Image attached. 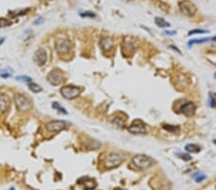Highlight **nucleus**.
I'll return each instance as SVG.
<instances>
[{"label": "nucleus", "instance_id": "f257e3e1", "mask_svg": "<svg viewBox=\"0 0 216 190\" xmlns=\"http://www.w3.org/2000/svg\"><path fill=\"white\" fill-rule=\"evenodd\" d=\"M124 161V155L119 152H112L105 157L103 165L106 169H113L118 167Z\"/></svg>", "mask_w": 216, "mask_h": 190}, {"label": "nucleus", "instance_id": "f03ea898", "mask_svg": "<svg viewBox=\"0 0 216 190\" xmlns=\"http://www.w3.org/2000/svg\"><path fill=\"white\" fill-rule=\"evenodd\" d=\"M132 163L134 164V167H136L139 170H147L150 167H152L155 160L149 156L143 155V154H139V155H136L133 157L132 159Z\"/></svg>", "mask_w": 216, "mask_h": 190}, {"label": "nucleus", "instance_id": "7ed1b4c3", "mask_svg": "<svg viewBox=\"0 0 216 190\" xmlns=\"http://www.w3.org/2000/svg\"><path fill=\"white\" fill-rule=\"evenodd\" d=\"M14 100H15V107H17L18 111L20 112H27L32 108L31 99L26 94L17 93L15 95Z\"/></svg>", "mask_w": 216, "mask_h": 190}, {"label": "nucleus", "instance_id": "20e7f679", "mask_svg": "<svg viewBox=\"0 0 216 190\" xmlns=\"http://www.w3.org/2000/svg\"><path fill=\"white\" fill-rule=\"evenodd\" d=\"M55 48L57 53L60 56L66 55L71 50V42L68 39H64V38L59 39L55 42Z\"/></svg>", "mask_w": 216, "mask_h": 190}, {"label": "nucleus", "instance_id": "39448f33", "mask_svg": "<svg viewBox=\"0 0 216 190\" xmlns=\"http://www.w3.org/2000/svg\"><path fill=\"white\" fill-rule=\"evenodd\" d=\"M179 8L182 13L186 15V17H193L195 14L197 13V7L195 6V4L192 3L189 0H183L179 3Z\"/></svg>", "mask_w": 216, "mask_h": 190}, {"label": "nucleus", "instance_id": "423d86ee", "mask_svg": "<svg viewBox=\"0 0 216 190\" xmlns=\"http://www.w3.org/2000/svg\"><path fill=\"white\" fill-rule=\"evenodd\" d=\"M60 92L64 99L72 100V99L77 98V97L81 94V90L79 87H74V86H66L61 88Z\"/></svg>", "mask_w": 216, "mask_h": 190}, {"label": "nucleus", "instance_id": "0eeeda50", "mask_svg": "<svg viewBox=\"0 0 216 190\" xmlns=\"http://www.w3.org/2000/svg\"><path fill=\"white\" fill-rule=\"evenodd\" d=\"M69 126V124L64 120H53L46 124V130L49 132H59L63 131Z\"/></svg>", "mask_w": 216, "mask_h": 190}, {"label": "nucleus", "instance_id": "6e6552de", "mask_svg": "<svg viewBox=\"0 0 216 190\" xmlns=\"http://www.w3.org/2000/svg\"><path fill=\"white\" fill-rule=\"evenodd\" d=\"M129 132L133 133V135H145L147 132L146 130L145 124L140 120H136L128 127Z\"/></svg>", "mask_w": 216, "mask_h": 190}, {"label": "nucleus", "instance_id": "1a4fd4ad", "mask_svg": "<svg viewBox=\"0 0 216 190\" xmlns=\"http://www.w3.org/2000/svg\"><path fill=\"white\" fill-rule=\"evenodd\" d=\"M46 79L48 81V83H49L51 86H59V84H61V83L63 82L62 72L57 70V69L52 70L47 74Z\"/></svg>", "mask_w": 216, "mask_h": 190}, {"label": "nucleus", "instance_id": "9d476101", "mask_svg": "<svg viewBox=\"0 0 216 190\" xmlns=\"http://www.w3.org/2000/svg\"><path fill=\"white\" fill-rule=\"evenodd\" d=\"M34 60L39 66H44L46 63V60H47L46 50L43 49V48H39V50H36V53H35V56H34Z\"/></svg>", "mask_w": 216, "mask_h": 190}, {"label": "nucleus", "instance_id": "9b49d317", "mask_svg": "<svg viewBox=\"0 0 216 190\" xmlns=\"http://www.w3.org/2000/svg\"><path fill=\"white\" fill-rule=\"evenodd\" d=\"M181 111L183 114L187 117H191L195 114V111H196V106L194 105L192 102H187L185 105H182L181 108Z\"/></svg>", "mask_w": 216, "mask_h": 190}, {"label": "nucleus", "instance_id": "f8f14e48", "mask_svg": "<svg viewBox=\"0 0 216 190\" xmlns=\"http://www.w3.org/2000/svg\"><path fill=\"white\" fill-rule=\"evenodd\" d=\"M11 106V99L7 94L0 93V114L6 112Z\"/></svg>", "mask_w": 216, "mask_h": 190}, {"label": "nucleus", "instance_id": "ddd939ff", "mask_svg": "<svg viewBox=\"0 0 216 190\" xmlns=\"http://www.w3.org/2000/svg\"><path fill=\"white\" fill-rule=\"evenodd\" d=\"M79 184H82V186L85 190H92L96 187V181L93 179H88V178H85V179H80L78 181Z\"/></svg>", "mask_w": 216, "mask_h": 190}, {"label": "nucleus", "instance_id": "4468645a", "mask_svg": "<svg viewBox=\"0 0 216 190\" xmlns=\"http://www.w3.org/2000/svg\"><path fill=\"white\" fill-rule=\"evenodd\" d=\"M100 46L103 51L111 50L113 46V41L111 38H103L100 40Z\"/></svg>", "mask_w": 216, "mask_h": 190}, {"label": "nucleus", "instance_id": "2eb2a0df", "mask_svg": "<svg viewBox=\"0 0 216 190\" xmlns=\"http://www.w3.org/2000/svg\"><path fill=\"white\" fill-rule=\"evenodd\" d=\"M155 23L157 24V26L161 27V28H166V27H170V23L167 22L164 18L162 17H156L155 18Z\"/></svg>", "mask_w": 216, "mask_h": 190}, {"label": "nucleus", "instance_id": "dca6fc26", "mask_svg": "<svg viewBox=\"0 0 216 190\" xmlns=\"http://www.w3.org/2000/svg\"><path fill=\"white\" fill-rule=\"evenodd\" d=\"M185 151L188 153H199L201 151V147L197 144H187L185 146Z\"/></svg>", "mask_w": 216, "mask_h": 190}, {"label": "nucleus", "instance_id": "f3484780", "mask_svg": "<svg viewBox=\"0 0 216 190\" xmlns=\"http://www.w3.org/2000/svg\"><path fill=\"white\" fill-rule=\"evenodd\" d=\"M112 124L117 128H123L125 125V120L122 117H115L112 119Z\"/></svg>", "mask_w": 216, "mask_h": 190}, {"label": "nucleus", "instance_id": "a211bd4d", "mask_svg": "<svg viewBox=\"0 0 216 190\" xmlns=\"http://www.w3.org/2000/svg\"><path fill=\"white\" fill-rule=\"evenodd\" d=\"M52 108H54V110H56L58 112H60V114H67V111L64 108H63L61 105L58 103V102H53L52 103Z\"/></svg>", "mask_w": 216, "mask_h": 190}, {"label": "nucleus", "instance_id": "6ab92c4d", "mask_svg": "<svg viewBox=\"0 0 216 190\" xmlns=\"http://www.w3.org/2000/svg\"><path fill=\"white\" fill-rule=\"evenodd\" d=\"M28 86H29L30 90L35 92V93H39V92H40L42 90V87H40L39 84H36V83H33V82H31V83L28 84Z\"/></svg>", "mask_w": 216, "mask_h": 190}, {"label": "nucleus", "instance_id": "aec40b11", "mask_svg": "<svg viewBox=\"0 0 216 190\" xmlns=\"http://www.w3.org/2000/svg\"><path fill=\"white\" fill-rule=\"evenodd\" d=\"M209 39H212V38H204V39H191L188 41V46H192V45H194V44L204 43L206 41H209Z\"/></svg>", "mask_w": 216, "mask_h": 190}, {"label": "nucleus", "instance_id": "412c9836", "mask_svg": "<svg viewBox=\"0 0 216 190\" xmlns=\"http://www.w3.org/2000/svg\"><path fill=\"white\" fill-rule=\"evenodd\" d=\"M193 178L196 183H200V181H202L206 179V175L205 174H203L202 172H199V173H196L193 175Z\"/></svg>", "mask_w": 216, "mask_h": 190}, {"label": "nucleus", "instance_id": "4be33fe9", "mask_svg": "<svg viewBox=\"0 0 216 190\" xmlns=\"http://www.w3.org/2000/svg\"><path fill=\"white\" fill-rule=\"evenodd\" d=\"M163 129H165L166 131L171 132H175L179 130L178 126H173V125H163Z\"/></svg>", "mask_w": 216, "mask_h": 190}, {"label": "nucleus", "instance_id": "5701e85b", "mask_svg": "<svg viewBox=\"0 0 216 190\" xmlns=\"http://www.w3.org/2000/svg\"><path fill=\"white\" fill-rule=\"evenodd\" d=\"M205 33H209V31L207 30H203V29H194V30H191L189 31L188 35L191 36V35H196V34H205Z\"/></svg>", "mask_w": 216, "mask_h": 190}, {"label": "nucleus", "instance_id": "b1692460", "mask_svg": "<svg viewBox=\"0 0 216 190\" xmlns=\"http://www.w3.org/2000/svg\"><path fill=\"white\" fill-rule=\"evenodd\" d=\"M80 15L82 17H96V15L94 13H92V12H89V11L84 12V13H80Z\"/></svg>", "mask_w": 216, "mask_h": 190}, {"label": "nucleus", "instance_id": "393cba45", "mask_svg": "<svg viewBox=\"0 0 216 190\" xmlns=\"http://www.w3.org/2000/svg\"><path fill=\"white\" fill-rule=\"evenodd\" d=\"M178 156L181 157L182 159H183L185 161H189L192 159V157H190L188 154H183V153H179Z\"/></svg>", "mask_w": 216, "mask_h": 190}, {"label": "nucleus", "instance_id": "a878e982", "mask_svg": "<svg viewBox=\"0 0 216 190\" xmlns=\"http://www.w3.org/2000/svg\"><path fill=\"white\" fill-rule=\"evenodd\" d=\"M17 80L18 81H22V82H26L28 84L32 82V79L30 78V77H28V76H18Z\"/></svg>", "mask_w": 216, "mask_h": 190}, {"label": "nucleus", "instance_id": "bb28decb", "mask_svg": "<svg viewBox=\"0 0 216 190\" xmlns=\"http://www.w3.org/2000/svg\"><path fill=\"white\" fill-rule=\"evenodd\" d=\"M9 25H11V22L9 20L6 18H0V27L3 28V27H7Z\"/></svg>", "mask_w": 216, "mask_h": 190}, {"label": "nucleus", "instance_id": "cd10ccee", "mask_svg": "<svg viewBox=\"0 0 216 190\" xmlns=\"http://www.w3.org/2000/svg\"><path fill=\"white\" fill-rule=\"evenodd\" d=\"M209 105L211 108H216V100L211 95L209 97Z\"/></svg>", "mask_w": 216, "mask_h": 190}, {"label": "nucleus", "instance_id": "c85d7f7f", "mask_svg": "<svg viewBox=\"0 0 216 190\" xmlns=\"http://www.w3.org/2000/svg\"><path fill=\"white\" fill-rule=\"evenodd\" d=\"M0 76L3 77V78H8V77H11V74H9L6 71H2V72H0Z\"/></svg>", "mask_w": 216, "mask_h": 190}, {"label": "nucleus", "instance_id": "c756f323", "mask_svg": "<svg viewBox=\"0 0 216 190\" xmlns=\"http://www.w3.org/2000/svg\"><path fill=\"white\" fill-rule=\"evenodd\" d=\"M42 23H43V18L42 17L38 18L36 20H35V22H34V24H36V25H40Z\"/></svg>", "mask_w": 216, "mask_h": 190}, {"label": "nucleus", "instance_id": "7c9ffc66", "mask_svg": "<svg viewBox=\"0 0 216 190\" xmlns=\"http://www.w3.org/2000/svg\"><path fill=\"white\" fill-rule=\"evenodd\" d=\"M170 48H172V49L174 50V51H177L179 54H182V52L179 50V48L178 47H176V46H174V45H170Z\"/></svg>", "mask_w": 216, "mask_h": 190}, {"label": "nucleus", "instance_id": "2f4dec72", "mask_svg": "<svg viewBox=\"0 0 216 190\" xmlns=\"http://www.w3.org/2000/svg\"><path fill=\"white\" fill-rule=\"evenodd\" d=\"M165 34L166 35H171V36H173V35H175V34H176V32H175V31H165Z\"/></svg>", "mask_w": 216, "mask_h": 190}, {"label": "nucleus", "instance_id": "473e14b6", "mask_svg": "<svg viewBox=\"0 0 216 190\" xmlns=\"http://www.w3.org/2000/svg\"><path fill=\"white\" fill-rule=\"evenodd\" d=\"M4 40H5V38H4V37L0 38V44H2L4 42Z\"/></svg>", "mask_w": 216, "mask_h": 190}, {"label": "nucleus", "instance_id": "72a5a7b5", "mask_svg": "<svg viewBox=\"0 0 216 190\" xmlns=\"http://www.w3.org/2000/svg\"><path fill=\"white\" fill-rule=\"evenodd\" d=\"M115 190H124V189H120V188H116Z\"/></svg>", "mask_w": 216, "mask_h": 190}, {"label": "nucleus", "instance_id": "f704fd0d", "mask_svg": "<svg viewBox=\"0 0 216 190\" xmlns=\"http://www.w3.org/2000/svg\"><path fill=\"white\" fill-rule=\"evenodd\" d=\"M10 190H15V189H14V188H13V187H12V188H11V189H10Z\"/></svg>", "mask_w": 216, "mask_h": 190}, {"label": "nucleus", "instance_id": "c9c22d12", "mask_svg": "<svg viewBox=\"0 0 216 190\" xmlns=\"http://www.w3.org/2000/svg\"><path fill=\"white\" fill-rule=\"evenodd\" d=\"M213 142H214V143L216 144V140H213Z\"/></svg>", "mask_w": 216, "mask_h": 190}, {"label": "nucleus", "instance_id": "e433bc0d", "mask_svg": "<svg viewBox=\"0 0 216 190\" xmlns=\"http://www.w3.org/2000/svg\"><path fill=\"white\" fill-rule=\"evenodd\" d=\"M214 77H215V79H216V73L214 74Z\"/></svg>", "mask_w": 216, "mask_h": 190}, {"label": "nucleus", "instance_id": "4c0bfd02", "mask_svg": "<svg viewBox=\"0 0 216 190\" xmlns=\"http://www.w3.org/2000/svg\"><path fill=\"white\" fill-rule=\"evenodd\" d=\"M214 97H215V98H216V93H215V94H214Z\"/></svg>", "mask_w": 216, "mask_h": 190}]
</instances>
